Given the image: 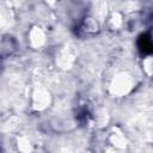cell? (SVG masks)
<instances>
[{"label":"cell","instance_id":"1","mask_svg":"<svg viewBox=\"0 0 153 153\" xmlns=\"http://www.w3.org/2000/svg\"><path fill=\"white\" fill-rule=\"evenodd\" d=\"M133 86H134V80L131 75H129L128 73H120L112 79V82L110 85V91L112 94L121 97L127 94L133 88Z\"/></svg>","mask_w":153,"mask_h":153},{"label":"cell","instance_id":"2","mask_svg":"<svg viewBox=\"0 0 153 153\" xmlns=\"http://www.w3.org/2000/svg\"><path fill=\"white\" fill-rule=\"evenodd\" d=\"M50 103V94L44 88H38L35 91L32 96V106L36 110H43L45 109Z\"/></svg>","mask_w":153,"mask_h":153},{"label":"cell","instance_id":"3","mask_svg":"<svg viewBox=\"0 0 153 153\" xmlns=\"http://www.w3.org/2000/svg\"><path fill=\"white\" fill-rule=\"evenodd\" d=\"M29 41L33 48H38V47L43 45V43L45 42V36H44V32L41 30V27L35 26L30 30Z\"/></svg>","mask_w":153,"mask_h":153},{"label":"cell","instance_id":"4","mask_svg":"<svg viewBox=\"0 0 153 153\" xmlns=\"http://www.w3.org/2000/svg\"><path fill=\"white\" fill-rule=\"evenodd\" d=\"M82 29L86 33H96L99 30V23L93 16L86 17L82 22Z\"/></svg>","mask_w":153,"mask_h":153},{"label":"cell","instance_id":"5","mask_svg":"<svg viewBox=\"0 0 153 153\" xmlns=\"http://www.w3.org/2000/svg\"><path fill=\"white\" fill-rule=\"evenodd\" d=\"M112 142H114V146L117 148H123L126 146V139L121 133L112 135Z\"/></svg>","mask_w":153,"mask_h":153},{"label":"cell","instance_id":"6","mask_svg":"<svg viewBox=\"0 0 153 153\" xmlns=\"http://www.w3.org/2000/svg\"><path fill=\"white\" fill-rule=\"evenodd\" d=\"M18 149L22 153H30L31 152V145L26 139H19L18 142Z\"/></svg>","mask_w":153,"mask_h":153},{"label":"cell","instance_id":"7","mask_svg":"<svg viewBox=\"0 0 153 153\" xmlns=\"http://www.w3.org/2000/svg\"><path fill=\"white\" fill-rule=\"evenodd\" d=\"M143 71L146 72L147 75H151L152 73V57L151 56H147L143 60Z\"/></svg>","mask_w":153,"mask_h":153}]
</instances>
